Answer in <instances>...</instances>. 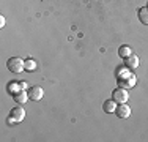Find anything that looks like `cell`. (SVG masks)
I'll list each match as a JSON object with an SVG mask.
<instances>
[{
  "label": "cell",
  "mask_w": 148,
  "mask_h": 142,
  "mask_svg": "<svg viewBox=\"0 0 148 142\" xmlns=\"http://www.w3.org/2000/svg\"><path fill=\"white\" fill-rule=\"evenodd\" d=\"M6 66H8V70L11 73L19 74V73H22V70H25V60L19 59V57H11L6 62Z\"/></svg>",
  "instance_id": "6da1fadb"
},
{
  "label": "cell",
  "mask_w": 148,
  "mask_h": 142,
  "mask_svg": "<svg viewBox=\"0 0 148 142\" xmlns=\"http://www.w3.org/2000/svg\"><path fill=\"white\" fill-rule=\"evenodd\" d=\"M24 117H25V111H24L22 108H13L11 112H10V117L6 119V123L8 125H14V123H19L24 120Z\"/></svg>",
  "instance_id": "7a4b0ae2"
},
{
  "label": "cell",
  "mask_w": 148,
  "mask_h": 142,
  "mask_svg": "<svg viewBox=\"0 0 148 142\" xmlns=\"http://www.w3.org/2000/svg\"><path fill=\"white\" fill-rule=\"evenodd\" d=\"M112 99H114L117 104H121V103H126L129 99V93H128V90L126 88H123V87H118V88H115L114 92H112Z\"/></svg>",
  "instance_id": "3957f363"
},
{
  "label": "cell",
  "mask_w": 148,
  "mask_h": 142,
  "mask_svg": "<svg viewBox=\"0 0 148 142\" xmlns=\"http://www.w3.org/2000/svg\"><path fill=\"white\" fill-rule=\"evenodd\" d=\"M27 93H29V99H32V101H40V99L43 98L44 92L40 85H35V87H30L29 90H27Z\"/></svg>",
  "instance_id": "277c9868"
},
{
  "label": "cell",
  "mask_w": 148,
  "mask_h": 142,
  "mask_svg": "<svg viewBox=\"0 0 148 142\" xmlns=\"http://www.w3.org/2000/svg\"><path fill=\"white\" fill-rule=\"evenodd\" d=\"M115 114H117L118 119H128V117L131 115V108H129L126 103H121V104L117 106V109H115Z\"/></svg>",
  "instance_id": "5b68a950"
},
{
  "label": "cell",
  "mask_w": 148,
  "mask_h": 142,
  "mask_svg": "<svg viewBox=\"0 0 148 142\" xmlns=\"http://www.w3.org/2000/svg\"><path fill=\"white\" fill-rule=\"evenodd\" d=\"M136 82H137V77L134 76V74H128L126 77L118 79V85H120V87H123V88H131Z\"/></svg>",
  "instance_id": "8992f818"
},
{
  "label": "cell",
  "mask_w": 148,
  "mask_h": 142,
  "mask_svg": "<svg viewBox=\"0 0 148 142\" xmlns=\"http://www.w3.org/2000/svg\"><path fill=\"white\" fill-rule=\"evenodd\" d=\"M115 109H117V103H115L114 99H106V101L103 103V111L106 114L115 112Z\"/></svg>",
  "instance_id": "52a82bcc"
},
{
  "label": "cell",
  "mask_w": 148,
  "mask_h": 142,
  "mask_svg": "<svg viewBox=\"0 0 148 142\" xmlns=\"http://www.w3.org/2000/svg\"><path fill=\"white\" fill-rule=\"evenodd\" d=\"M13 99H14L16 103H19V104H24V103L29 99V93H27L25 90H19L13 95Z\"/></svg>",
  "instance_id": "ba28073f"
},
{
  "label": "cell",
  "mask_w": 148,
  "mask_h": 142,
  "mask_svg": "<svg viewBox=\"0 0 148 142\" xmlns=\"http://www.w3.org/2000/svg\"><path fill=\"white\" fill-rule=\"evenodd\" d=\"M125 62H126V66H128L129 70H136L137 66H139V57L137 55H129L128 59H125Z\"/></svg>",
  "instance_id": "9c48e42d"
},
{
  "label": "cell",
  "mask_w": 148,
  "mask_h": 142,
  "mask_svg": "<svg viewBox=\"0 0 148 142\" xmlns=\"http://www.w3.org/2000/svg\"><path fill=\"white\" fill-rule=\"evenodd\" d=\"M137 14H139L140 22L145 24V26H148V6H142V8H139Z\"/></svg>",
  "instance_id": "30bf717a"
},
{
  "label": "cell",
  "mask_w": 148,
  "mask_h": 142,
  "mask_svg": "<svg viewBox=\"0 0 148 142\" xmlns=\"http://www.w3.org/2000/svg\"><path fill=\"white\" fill-rule=\"evenodd\" d=\"M118 55L121 57V59H128L129 55H132V49L129 48V46H121V48L118 49Z\"/></svg>",
  "instance_id": "8fae6325"
},
{
  "label": "cell",
  "mask_w": 148,
  "mask_h": 142,
  "mask_svg": "<svg viewBox=\"0 0 148 142\" xmlns=\"http://www.w3.org/2000/svg\"><path fill=\"white\" fill-rule=\"evenodd\" d=\"M6 88H8V93L11 95V97L16 93V92L22 90V88H21V84H19V82H10V84H8V87H6Z\"/></svg>",
  "instance_id": "7c38bea8"
},
{
  "label": "cell",
  "mask_w": 148,
  "mask_h": 142,
  "mask_svg": "<svg viewBox=\"0 0 148 142\" xmlns=\"http://www.w3.org/2000/svg\"><path fill=\"white\" fill-rule=\"evenodd\" d=\"M35 68H36V62H35V60H32V59L25 60V70H29V71H33Z\"/></svg>",
  "instance_id": "4fadbf2b"
},
{
  "label": "cell",
  "mask_w": 148,
  "mask_h": 142,
  "mask_svg": "<svg viewBox=\"0 0 148 142\" xmlns=\"http://www.w3.org/2000/svg\"><path fill=\"white\" fill-rule=\"evenodd\" d=\"M0 27H5V17L0 16Z\"/></svg>",
  "instance_id": "5bb4252c"
},
{
  "label": "cell",
  "mask_w": 148,
  "mask_h": 142,
  "mask_svg": "<svg viewBox=\"0 0 148 142\" xmlns=\"http://www.w3.org/2000/svg\"><path fill=\"white\" fill-rule=\"evenodd\" d=\"M21 84V88H22V90H25V88H27V82H24V81H22V82H19Z\"/></svg>",
  "instance_id": "9a60e30c"
},
{
  "label": "cell",
  "mask_w": 148,
  "mask_h": 142,
  "mask_svg": "<svg viewBox=\"0 0 148 142\" xmlns=\"http://www.w3.org/2000/svg\"><path fill=\"white\" fill-rule=\"evenodd\" d=\"M147 6H148V5H147Z\"/></svg>",
  "instance_id": "2e32d148"
}]
</instances>
